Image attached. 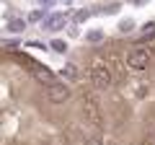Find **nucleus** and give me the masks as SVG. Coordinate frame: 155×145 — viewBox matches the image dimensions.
Masks as SVG:
<instances>
[{"label":"nucleus","mask_w":155,"mask_h":145,"mask_svg":"<svg viewBox=\"0 0 155 145\" xmlns=\"http://www.w3.org/2000/svg\"><path fill=\"white\" fill-rule=\"evenodd\" d=\"M88 78H91V86H93L96 91H109L111 83H114V72H111L109 65H104V62H96V65L91 67Z\"/></svg>","instance_id":"f257e3e1"},{"label":"nucleus","mask_w":155,"mask_h":145,"mask_svg":"<svg viewBox=\"0 0 155 145\" xmlns=\"http://www.w3.org/2000/svg\"><path fill=\"white\" fill-rule=\"evenodd\" d=\"M80 112H83V119L93 127H101V106L98 99L93 93H83L80 96Z\"/></svg>","instance_id":"f03ea898"},{"label":"nucleus","mask_w":155,"mask_h":145,"mask_svg":"<svg viewBox=\"0 0 155 145\" xmlns=\"http://www.w3.org/2000/svg\"><path fill=\"white\" fill-rule=\"evenodd\" d=\"M150 65V49L147 47H132L127 52V67L132 70H145Z\"/></svg>","instance_id":"7ed1b4c3"},{"label":"nucleus","mask_w":155,"mask_h":145,"mask_svg":"<svg viewBox=\"0 0 155 145\" xmlns=\"http://www.w3.org/2000/svg\"><path fill=\"white\" fill-rule=\"evenodd\" d=\"M44 96H47L49 104L60 106V104H65L72 93H70V86H67V83H49V86H47V91H44Z\"/></svg>","instance_id":"20e7f679"},{"label":"nucleus","mask_w":155,"mask_h":145,"mask_svg":"<svg viewBox=\"0 0 155 145\" xmlns=\"http://www.w3.org/2000/svg\"><path fill=\"white\" fill-rule=\"evenodd\" d=\"M67 26V16H62V13H49V16H44V21H41V29L44 31H60V29Z\"/></svg>","instance_id":"39448f33"},{"label":"nucleus","mask_w":155,"mask_h":145,"mask_svg":"<svg viewBox=\"0 0 155 145\" xmlns=\"http://www.w3.org/2000/svg\"><path fill=\"white\" fill-rule=\"evenodd\" d=\"M62 75H65L67 80H78V78H80V70H78L75 62H67V65L62 67Z\"/></svg>","instance_id":"423d86ee"},{"label":"nucleus","mask_w":155,"mask_h":145,"mask_svg":"<svg viewBox=\"0 0 155 145\" xmlns=\"http://www.w3.org/2000/svg\"><path fill=\"white\" fill-rule=\"evenodd\" d=\"M106 36H104V31L101 29H91L88 34H85V42H91V44H101Z\"/></svg>","instance_id":"0eeeda50"},{"label":"nucleus","mask_w":155,"mask_h":145,"mask_svg":"<svg viewBox=\"0 0 155 145\" xmlns=\"http://www.w3.org/2000/svg\"><path fill=\"white\" fill-rule=\"evenodd\" d=\"M23 29H26V21H23V18H11V21H8V31L11 34H21Z\"/></svg>","instance_id":"6e6552de"},{"label":"nucleus","mask_w":155,"mask_h":145,"mask_svg":"<svg viewBox=\"0 0 155 145\" xmlns=\"http://www.w3.org/2000/svg\"><path fill=\"white\" fill-rule=\"evenodd\" d=\"M145 145H155V119H150L147 124H145Z\"/></svg>","instance_id":"1a4fd4ad"},{"label":"nucleus","mask_w":155,"mask_h":145,"mask_svg":"<svg viewBox=\"0 0 155 145\" xmlns=\"http://www.w3.org/2000/svg\"><path fill=\"white\" fill-rule=\"evenodd\" d=\"M88 18H91V11H88V8H80V11H75L72 21H75V23H83V21H88Z\"/></svg>","instance_id":"9d476101"},{"label":"nucleus","mask_w":155,"mask_h":145,"mask_svg":"<svg viewBox=\"0 0 155 145\" xmlns=\"http://www.w3.org/2000/svg\"><path fill=\"white\" fill-rule=\"evenodd\" d=\"M52 49H54V52H60V55H65V52H67V42L65 39H52Z\"/></svg>","instance_id":"9b49d317"},{"label":"nucleus","mask_w":155,"mask_h":145,"mask_svg":"<svg viewBox=\"0 0 155 145\" xmlns=\"http://www.w3.org/2000/svg\"><path fill=\"white\" fill-rule=\"evenodd\" d=\"M119 31H122V34L134 31V21H132V18H124V21H119Z\"/></svg>","instance_id":"f8f14e48"},{"label":"nucleus","mask_w":155,"mask_h":145,"mask_svg":"<svg viewBox=\"0 0 155 145\" xmlns=\"http://www.w3.org/2000/svg\"><path fill=\"white\" fill-rule=\"evenodd\" d=\"M44 16H47L44 11H34L31 16H28V21H34V23H41V21H44Z\"/></svg>","instance_id":"ddd939ff"},{"label":"nucleus","mask_w":155,"mask_h":145,"mask_svg":"<svg viewBox=\"0 0 155 145\" xmlns=\"http://www.w3.org/2000/svg\"><path fill=\"white\" fill-rule=\"evenodd\" d=\"M93 11H104V13H114V11H119V3H109V5H101V8H93Z\"/></svg>","instance_id":"4468645a"},{"label":"nucleus","mask_w":155,"mask_h":145,"mask_svg":"<svg viewBox=\"0 0 155 145\" xmlns=\"http://www.w3.org/2000/svg\"><path fill=\"white\" fill-rule=\"evenodd\" d=\"M39 3H41V5H52V3H54V0H39Z\"/></svg>","instance_id":"2eb2a0df"},{"label":"nucleus","mask_w":155,"mask_h":145,"mask_svg":"<svg viewBox=\"0 0 155 145\" xmlns=\"http://www.w3.org/2000/svg\"><path fill=\"white\" fill-rule=\"evenodd\" d=\"M132 3L134 5H142V3H147V0H132Z\"/></svg>","instance_id":"dca6fc26"},{"label":"nucleus","mask_w":155,"mask_h":145,"mask_svg":"<svg viewBox=\"0 0 155 145\" xmlns=\"http://www.w3.org/2000/svg\"><path fill=\"white\" fill-rule=\"evenodd\" d=\"M62 3H75V0H62Z\"/></svg>","instance_id":"f3484780"}]
</instances>
